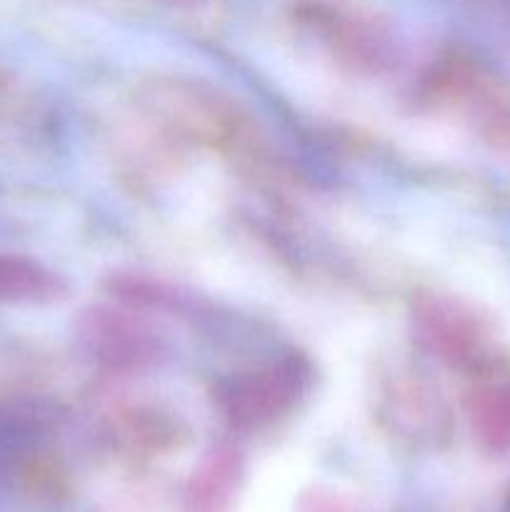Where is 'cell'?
<instances>
[{
    "label": "cell",
    "instance_id": "obj_10",
    "mask_svg": "<svg viewBox=\"0 0 510 512\" xmlns=\"http://www.w3.org/2000/svg\"><path fill=\"white\" fill-rule=\"evenodd\" d=\"M63 278L25 255L0 253V303L50 305L65 298Z\"/></svg>",
    "mask_w": 510,
    "mask_h": 512
},
{
    "label": "cell",
    "instance_id": "obj_9",
    "mask_svg": "<svg viewBox=\"0 0 510 512\" xmlns=\"http://www.w3.org/2000/svg\"><path fill=\"white\" fill-rule=\"evenodd\" d=\"M243 455L230 445L210 450L193 470L183 495V512H230L243 485Z\"/></svg>",
    "mask_w": 510,
    "mask_h": 512
},
{
    "label": "cell",
    "instance_id": "obj_2",
    "mask_svg": "<svg viewBox=\"0 0 510 512\" xmlns=\"http://www.w3.org/2000/svg\"><path fill=\"white\" fill-rule=\"evenodd\" d=\"M433 108L455 113L493 148L510 150V83L480 60L448 53L433 63L423 83Z\"/></svg>",
    "mask_w": 510,
    "mask_h": 512
},
{
    "label": "cell",
    "instance_id": "obj_11",
    "mask_svg": "<svg viewBox=\"0 0 510 512\" xmlns=\"http://www.w3.org/2000/svg\"><path fill=\"white\" fill-rule=\"evenodd\" d=\"M180 438V425L170 415L158 413L153 408H133L115 418L113 443L125 455H160L175 448Z\"/></svg>",
    "mask_w": 510,
    "mask_h": 512
},
{
    "label": "cell",
    "instance_id": "obj_3",
    "mask_svg": "<svg viewBox=\"0 0 510 512\" xmlns=\"http://www.w3.org/2000/svg\"><path fill=\"white\" fill-rule=\"evenodd\" d=\"M295 18L340 65L355 73H383L398 60L393 30L368 10L338 0H303Z\"/></svg>",
    "mask_w": 510,
    "mask_h": 512
},
{
    "label": "cell",
    "instance_id": "obj_1",
    "mask_svg": "<svg viewBox=\"0 0 510 512\" xmlns=\"http://www.w3.org/2000/svg\"><path fill=\"white\" fill-rule=\"evenodd\" d=\"M0 488L30 510H53L68 495V473L48 443L45 418L28 405L0 410Z\"/></svg>",
    "mask_w": 510,
    "mask_h": 512
},
{
    "label": "cell",
    "instance_id": "obj_5",
    "mask_svg": "<svg viewBox=\"0 0 510 512\" xmlns=\"http://www.w3.org/2000/svg\"><path fill=\"white\" fill-rule=\"evenodd\" d=\"M415 328L428 350L470 378L500 363L485 323L458 300L443 295L420 298L415 305Z\"/></svg>",
    "mask_w": 510,
    "mask_h": 512
},
{
    "label": "cell",
    "instance_id": "obj_4",
    "mask_svg": "<svg viewBox=\"0 0 510 512\" xmlns=\"http://www.w3.org/2000/svg\"><path fill=\"white\" fill-rule=\"evenodd\" d=\"M310 385V365L300 355L235 378L223 390L225 418L238 430H260L288 415Z\"/></svg>",
    "mask_w": 510,
    "mask_h": 512
},
{
    "label": "cell",
    "instance_id": "obj_6",
    "mask_svg": "<svg viewBox=\"0 0 510 512\" xmlns=\"http://www.w3.org/2000/svg\"><path fill=\"white\" fill-rule=\"evenodd\" d=\"M148 98L153 103L155 118L163 120L175 138L210 145L233 143L238 138V120L233 110L215 98V93L200 90L198 85L180 80L158 83Z\"/></svg>",
    "mask_w": 510,
    "mask_h": 512
},
{
    "label": "cell",
    "instance_id": "obj_12",
    "mask_svg": "<svg viewBox=\"0 0 510 512\" xmlns=\"http://www.w3.org/2000/svg\"><path fill=\"white\" fill-rule=\"evenodd\" d=\"M170 3H195V0H170Z\"/></svg>",
    "mask_w": 510,
    "mask_h": 512
},
{
    "label": "cell",
    "instance_id": "obj_7",
    "mask_svg": "<svg viewBox=\"0 0 510 512\" xmlns=\"http://www.w3.org/2000/svg\"><path fill=\"white\" fill-rule=\"evenodd\" d=\"M80 340L90 358L110 370H138L155 358L153 333L123 310L95 308L80 320Z\"/></svg>",
    "mask_w": 510,
    "mask_h": 512
},
{
    "label": "cell",
    "instance_id": "obj_8",
    "mask_svg": "<svg viewBox=\"0 0 510 512\" xmlns=\"http://www.w3.org/2000/svg\"><path fill=\"white\" fill-rule=\"evenodd\" d=\"M470 430L480 448L490 455L510 450V365L495 363L473 378L468 400Z\"/></svg>",
    "mask_w": 510,
    "mask_h": 512
}]
</instances>
